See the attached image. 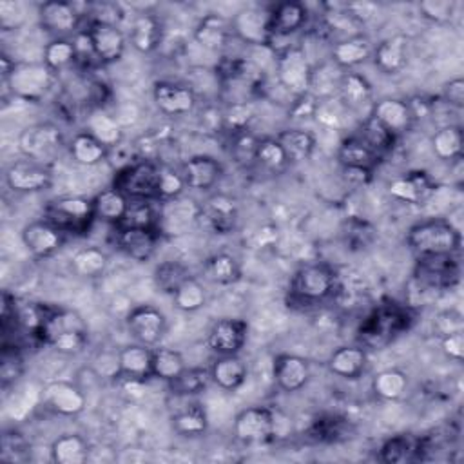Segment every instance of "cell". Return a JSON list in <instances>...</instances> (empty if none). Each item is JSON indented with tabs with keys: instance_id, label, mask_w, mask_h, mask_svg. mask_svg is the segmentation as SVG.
Segmentation results:
<instances>
[{
	"instance_id": "cell-1",
	"label": "cell",
	"mask_w": 464,
	"mask_h": 464,
	"mask_svg": "<svg viewBox=\"0 0 464 464\" xmlns=\"http://www.w3.org/2000/svg\"><path fill=\"white\" fill-rule=\"evenodd\" d=\"M406 243L417 257L453 256L460 250V232L448 219L431 218L410 227Z\"/></svg>"
},
{
	"instance_id": "cell-2",
	"label": "cell",
	"mask_w": 464,
	"mask_h": 464,
	"mask_svg": "<svg viewBox=\"0 0 464 464\" xmlns=\"http://www.w3.org/2000/svg\"><path fill=\"white\" fill-rule=\"evenodd\" d=\"M38 335L45 344L63 355L80 353L89 341L83 319L72 310H47Z\"/></svg>"
},
{
	"instance_id": "cell-3",
	"label": "cell",
	"mask_w": 464,
	"mask_h": 464,
	"mask_svg": "<svg viewBox=\"0 0 464 464\" xmlns=\"http://www.w3.org/2000/svg\"><path fill=\"white\" fill-rule=\"evenodd\" d=\"M54 72L44 62H16L5 80L9 92L24 102H40L53 85Z\"/></svg>"
},
{
	"instance_id": "cell-4",
	"label": "cell",
	"mask_w": 464,
	"mask_h": 464,
	"mask_svg": "<svg viewBox=\"0 0 464 464\" xmlns=\"http://www.w3.org/2000/svg\"><path fill=\"white\" fill-rule=\"evenodd\" d=\"M312 71L314 69L303 47L288 45L277 53V58H276L277 83L290 96L299 98L310 92Z\"/></svg>"
},
{
	"instance_id": "cell-5",
	"label": "cell",
	"mask_w": 464,
	"mask_h": 464,
	"mask_svg": "<svg viewBox=\"0 0 464 464\" xmlns=\"http://www.w3.org/2000/svg\"><path fill=\"white\" fill-rule=\"evenodd\" d=\"M335 290V272L324 263H306L299 266L290 281V294L301 303H317Z\"/></svg>"
},
{
	"instance_id": "cell-6",
	"label": "cell",
	"mask_w": 464,
	"mask_h": 464,
	"mask_svg": "<svg viewBox=\"0 0 464 464\" xmlns=\"http://www.w3.org/2000/svg\"><path fill=\"white\" fill-rule=\"evenodd\" d=\"M56 228L65 232H87L94 218L92 199L82 196H63L45 207V218Z\"/></svg>"
},
{
	"instance_id": "cell-7",
	"label": "cell",
	"mask_w": 464,
	"mask_h": 464,
	"mask_svg": "<svg viewBox=\"0 0 464 464\" xmlns=\"http://www.w3.org/2000/svg\"><path fill=\"white\" fill-rule=\"evenodd\" d=\"M158 174L160 165L150 160H141L130 165H125L118 170L114 185L129 199H149L156 201L158 198Z\"/></svg>"
},
{
	"instance_id": "cell-8",
	"label": "cell",
	"mask_w": 464,
	"mask_h": 464,
	"mask_svg": "<svg viewBox=\"0 0 464 464\" xmlns=\"http://www.w3.org/2000/svg\"><path fill=\"white\" fill-rule=\"evenodd\" d=\"M237 203L228 194H212L201 205L196 207V221L201 228L208 230L210 234H230L237 227Z\"/></svg>"
},
{
	"instance_id": "cell-9",
	"label": "cell",
	"mask_w": 464,
	"mask_h": 464,
	"mask_svg": "<svg viewBox=\"0 0 464 464\" xmlns=\"http://www.w3.org/2000/svg\"><path fill=\"white\" fill-rule=\"evenodd\" d=\"M63 147V134L54 123L44 121L25 127L18 136L20 152L33 161L44 163Z\"/></svg>"
},
{
	"instance_id": "cell-10",
	"label": "cell",
	"mask_w": 464,
	"mask_h": 464,
	"mask_svg": "<svg viewBox=\"0 0 464 464\" xmlns=\"http://www.w3.org/2000/svg\"><path fill=\"white\" fill-rule=\"evenodd\" d=\"M276 433V415L265 406H250L241 410L234 419V435L246 444L266 442Z\"/></svg>"
},
{
	"instance_id": "cell-11",
	"label": "cell",
	"mask_w": 464,
	"mask_h": 464,
	"mask_svg": "<svg viewBox=\"0 0 464 464\" xmlns=\"http://www.w3.org/2000/svg\"><path fill=\"white\" fill-rule=\"evenodd\" d=\"M129 334L145 346H154L160 343V339L165 334L167 328V319L165 315L150 306V304H140L130 308L125 319Z\"/></svg>"
},
{
	"instance_id": "cell-12",
	"label": "cell",
	"mask_w": 464,
	"mask_h": 464,
	"mask_svg": "<svg viewBox=\"0 0 464 464\" xmlns=\"http://www.w3.org/2000/svg\"><path fill=\"white\" fill-rule=\"evenodd\" d=\"M152 100L158 111L165 116H183L192 112L196 107L194 91L185 83L170 80H160L154 83Z\"/></svg>"
},
{
	"instance_id": "cell-13",
	"label": "cell",
	"mask_w": 464,
	"mask_h": 464,
	"mask_svg": "<svg viewBox=\"0 0 464 464\" xmlns=\"http://www.w3.org/2000/svg\"><path fill=\"white\" fill-rule=\"evenodd\" d=\"M96 60L102 63H114L123 56L127 40L121 29L109 20H92L87 27Z\"/></svg>"
},
{
	"instance_id": "cell-14",
	"label": "cell",
	"mask_w": 464,
	"mask_h": 464,
	"mask_svg": "<svg viewBox=\"0 0 464 464\" xmlns=\"http://www.w3.org/2000/svg\"><path fill=\"white\" fill-rule=\"evenodd\" d=\"M248 326L243 319H218L207 335L208 348L218 355H236L245 346Z\"/></svg>"
},
{
	"instance_id": "cell-15",
	"label": "cell",
	"mask_w": 464,
	"mask_h": 464,
	"mask_svg": "<svg viewBox=\"0 0 464 464\" xmlns=\"http://www.w3.org/2000/svg\"><path fill=\"white\" fill-rule=\"evenodd\" d=\"M51 170L33 160H20L9 165L5 172V183L14 192H38L51 185Z\"/></svg>"
},
{
	"instance_id": "cell-16",
	"label": "cell",
	"mask_w": 464,
	"mask_h": 464,
	"mask_svg": "<svg viewBox=\"0 0 464 464\" xmlns=\"http://www.w3.org/2000/svg\"><path fill=\"white\" fill-rule=\"evenodd\" d=\"M272 377L279 390L299 392L310 379V362L297 353H277L272 361Z\"/></svg>"
},
{
	"instance_id": "cell-17",
	"label": "cell",
	"mask_w": 464,
	"mask_h": 464,
	"mask_svg": "<svg viewBox=\"0 0 464 464\" xmlns=\"http://www.w3.org/2000/svg\"><path fill=\"white\" fill-rule=\"evenodd\" d=\"M22 243L38 259L51 257L63 245V232L47 219L31 221L22 228Z\"/></svg>"
},
{
	"instance_id": "cell-18",
	"label": "cell",
	"mask_w": 464,
	"mask_h": 464,
	"mask_svg": "<svg viewBox=\"0 0 464 464\" xmlns=\"http://www.w3.org/2000/svg\"><path fill=\"white\" fill-rule=\"evenodd\" d=\"M232 33L248 45H270V11L246 7L232 18Z\"/></svg>"
},
{
	"instance_id": "cell-19",
	"label": "cell",
	"mask_w": 464,
	"mask_h": 464,
	"mask_svg": "<svg viewBox=\"0 0 464 464\" xmlns=\"http://www.w3.org/2000/svg\"><path fill=\"white\" fill-rule=\"evenodd\" d=\"M44 404L63 417H74L85 408V393L72 382L53 381L42 390Z\"/></svg>"
},
{
	"instance_id": "cell-20",
	"label": "cell",
	"mask_w": 464,
	"mask_h": 464,
	"mask_svg": "<svg viewBox=\"0 0 464 464\" xmlns=\"http://www.w3.org/2000/svg\"><path fill=\"white\" fill-rule=\"evenodd\" d=\"M40 24L49 33L58 34V38H65V34H76L80 29V13L76 11V5L71 2L62 0H51L44 2L38 11Z\"/></svg>"
},
{
	"instance_id": "cell-21",
	"label": "cell",
	"mask_w": 464,
	"mask_h": 464,
	"mask_svg": "<svg viewBox=\"0 0 464 464\" xmlns=\"http://www.w3.org/2000/svg\"><path fill=\"white\" fill-rule=\"evenodd\" d=\"M116 243L129 256L138 263L149 261L158 246L160 232L158 228H136V227H116Z\"/></svg>"
},
{
	"instance_id": "cell-22",
	"label": "cell",
	"mask_w": 464,
	"mask_h": 464,
	"mask_svg": "<svg viewBox=\"0 0 464 464\" xmlns=\"http://www.w3.org/2000/svg\"><path fill=\"white\" fill-rule=\"evenodd\" d=\"M223 167L221 163L207 154H198L188 158L181 167V176L185 179L187 188L192 190H210L221 178Z\"/></svg>"
},
{
	"instance_id": "cell-23",
	"label": "cell",
	"mask_w": 464,
	"mask_h": 464,
	"mask_svg": "<svg viewBox=\"0 0 464 464\" xmlns=\"http://www.w3.org/2000/svg\"><path fill=\"white\" fill-rule=\"evenodd\" d=\"M370 116L395 136L408 130L415 120L410 102L399 98H382L372 103Z\"/></svg>"
},
{
	"instance_id": "cell-24",
	"label": "cell",
	"mask_w": 464,
	"mask_h": 464,
	"mask_svg": "<svg viewBox=\"0 0 464 464\" xmlns=\"http://www.w3.org/2000/svg\"><path fill=\"white\" fill-rule=\"evenodd\" d=\"M417 279L430 288H446L459 281V265L453 256L419 257Z\"/></svg>"
},
{
	"instance_id": "cell-25",
	"label": "cell",
	"mask_w": 464,
	"mask_h": 464,
	"mask_svg": "<svg viewBox=\"0 0 464 464\" xmlns=\"http://www.w3.org/2000/svg\"><path fill=\"white\" fill-rule=\"evenodd\" d=\"M308 11L301 2H281L270 11V44L276 38H288L304 27Z\"/></svg>"
},
{
	"instance_id": "cell-26",
	"label": "cell",
	"mask_w": 464,
	"mask_h": 464,
	"mask_svg": "<svg viewBox=\"0 0 464 464\" xmlns=\"http://www.w3.org/2000/svg\"><path fill=\"white\" fill-rule=\"evenodd\" d=\"M381 154H377L368 143H364L357 134L344 138L337 150V160L344 170H357L372 174L379 163Z\"/></svg>"
},
{
	"instance_id": "cell-27",
	"label": "cell",
	"mask_w": 464,
	"mask_h": 464,
	"mask_svg": "<svg viewBox=\"0 0 464 464\" xmlns=\"http://www.w3.org/2000/svg\"><path fill=\"white\" fill-rule=\"evenodd\" d=\"M433 190H435L433 181L426 172H420V170H413L404 176H399L388 187V192L395 199L410 205H422L424 201L430 199Z\"/></svg>"
},
{
	"instance_id": "cell-28",
	"label": "cell",
	"mask_w": 464,
	"mask_h": 464,
	"mask_svg": "<svg viewBox=\"0 0 464 464\" xmlns=\"http://www.w3.org/2000/svg\"><path fill=\"white\" fill-rule=\"evenodd\" d=\"M232 34V24L214 13L205 14L194 29V40L212 53H221L223 49H227Z\"/></svg>"
},
{
	"instance_id": "cell-29",
	"label": "cell",
	"mask_w": 464,
	"mask_h": 464,
	"mask_svg": "<svg viewBox=\"0 0 464 464\" xmlns=\"http://www.w3.org/2000/svg\"><path fill=\"white\" fill-rule=\"evenodd\" d=\"M410 40L402 34L390 36L382 40L372 53L375 67L382 74H397L406 67Z\"/></svg>"
},
{
	"instance_id": "cell-30",
	"label": "cell",
	"mask_w": 464,
	"mask_h": 464,
	"mask_svg": "<svg viewBox=\"0 0 464 464\" xmlns=\"http://www.w3.org/2000/svg\"><path fill=\"white\" fill-rule=\"evenodd\" d=\"M368 364V353L362 346L355 344H346L339 346L337 350L332 352L328 359V370L346 381L359 379Z\"/></svg>"
},
{
	"instance_id": "cell-31",
	"label": "cell",
	"mask_w": 464,
	"mask_h": 464,
	"mask_svg": "<svg viewBox=\"0 0 464 464\" xmlns=\"http://www.w3.org/2000/svg\"><path fill=\"white\" fill-rule=\"evenodd\" d=\"M210 379L214 384H218L225 392H236L243 386L248 375V368L245 361L236 355H218V359L212 362Z\"/></svg>"
},
{
	"instance_id": "cell-32",
	"label": "cell",
	"mask_w": 464,
	"mask_h": 464,
	"mask_svg": "<svg viewBox=\"0 0 464 464\" xmlns=\"http://www.w3.org/2000/svg\"><path fill=\"white\" fill-rule=\"evenodd\" d=\"M373 49L366 36L353 34L346 36L332 45V62L339 69H352L359 63H364L372 56Z\"/></svg>"
},
{
	"instance_id": "cell-33",
	"label": "cell",
	"mask_w": 464,
	"mask_h": 464,
	"mask_svg": "<svg viewBox=\"0 0 464 464\" xmlns=\"http://www.w3.org/2000/svg\"><path fill=\"white\" fill-rule=\"evenodd\" d=\"M337 91L346 111H361L372 103V83L359 72H343Z\"/></svg>"
},
{
	"instance_id": "cell-34",
	"label": "cell",
	"mask_w": 464,
	"mask_h": 464,
	"mask_svg": "<svg viewBox=\"0 0 464 464\" xmlns=\"http://www.w3.org/2000/svg\"><path fill=\"white\" fill-rule=\"evenodd\" d=\"M163 29L154 14H138L130 25V44L136 51L149 54L161 45Z\"/></svg>"
},
{
	"instance_id": "cell-35",
	"label": "cell",
	"mask_w": 464,
	"mask_h": 464,
	"mask_svg": "<svg viewBox=\"0 0 464 464\" xmlns=\"http://www.w3.org/2000/svg\"><path fill=\"white\" fill-rule=\"evenodd\" d=\"M129 203L130 199L123 192H120L116 187L103 188L92 198L94 218L118 227L127 214Z\"/></svg>"
},
{
	"instance_id": "cell-36",
	"label": "cell",
	"mask_w": 464,
	"mask_h": 464,
	"mask_svg": "<svg viewBox=\"0 0 464 464\" xmlns=\"http://www.w3.org/2000/svg\"><path fill=\"white\" fill-rule=\"evenodd\" d=\"M85 130L91 136H94L107 149L118 147L123 138L121 123L118 121V118L109 114L103 109H94L89 112L87 120H85Z\"/></svg>"
},
{
	"instance_id": "cell-37",
	"label": "cell",
	"mask_w": 464,
	"mask_h": 464,
	"mask_svg": "<svg viewBox=\"0 0 464 464\" xmlns=\"http://www.w3.org/2000/svg\"><path fill=\"white\" fill-rule=\"evenodd\" d=\"M118 362H120V375L145 381L147 377H150L152 350L140 343L129 344L118 352Z\"/></svg>"
},
{
	"instance_id": "cell-38",
	"label": "cell",
	"mask_w": 464,
	"mask_h": 464,
	"mask_svg": "<svg viewBox=\"0 0 464 464\" xmlns=\"http://www.w3.org/2000/svg\"><path fill=\"white\" fill-rule=\"evenodd\" d=\"M276 140L283 147L288 163H301L308 160L315 150V136L310 130L299 127L281 130Z\"/></svg>"
},
{
	"instance_id": "cell-39",
	"label": "cell",
	"mask_w": 464,
	"mask_h": 464,
	"mask_svg": "<svg viewBox=\"0 0 464 464\" xmlns=\"http://www.w3.org/2000/svg\"><path fill=\"white\" fill-rule=\"evenodd\" d=\"M205 277L214 283V285H221V286H228L234 285L241 279V266L239 261L227 252H218L212 254L203 266Z\"/></svg>"
},
{
	"instance_id": "cell-40",
	"label": "cell",
	"mask_w": 464,
	"mask_h": 464,
	"mask_svg": "<svg viewBox=\"0 0 464 464\" xmlns=\"http://www.w3.org/2000/svg\"><path fill=\"white\" fill-rule=\"evenodd\" d=\"M89 457V446L78 433H63L51 444V459L56 464H83Z\"/></svg>"
},
{
	"instance_id": "cell-41",
	"label": "cell",
	"mask_w": 464,
	"mask_h": 464,
	"mask_svg": "<svg viewBox=\"0 0 464 464\" xmlns=\"http://www.w3.org/2000/svg\"><path fill=\"white\" fill-rule=\"evenodd\" d=\"M172 430L181 437H199L207 431L208 420L201 404L190 402L170 415Z\"/></svg>"
},
{
	"instance_id": "cell-42",
	"label": "cell",
	"mask_w": 464,
	"mask_h": 464,
	"mask_svg": "<svg viewBox=\"0 0 464 464\" xmlns=\"http://www.w3.org/2000/svg\"><path fill=\"white\" fill-rule=\"evenodd\" d=\"M107 147L102 145L94 136H91L87 130L78 132L72 136L71 143H69V152L72 156V160L80 165H98L100 161H103L107 158Z\"/></svg>"
},
{
	"instance_id": "cell-43",
	"label": "cell",
	"mask_w": 464,
	"mask_h": 464,
	"mask_svg": "<svg viewBox=\"0 0 464 464\" xmlns=\"http://www.w3.org/2000/svg\"><path fill=\"white\" fill-rule=\"evenodd\" d=\"M431 149L442 161L460 160L462 154V129L459 125H442L431 136Z\"/></svg>"
},
{
	"instance_id": "cell-44",
	"label": "cell",
	"mask_w": 464,
	"mask_h": 464,
	"mask_svg": "<svg viewBox=\"0 0 464 464\" xmlns=\"http://www.w3.org/2000/svg\"><path fill=\"white\" fill-rule=\"evenodd\" d=\"M107 265H109V257L98 246H83V248L76 250L71 257V266H72L74 274L80 277H85V279L102 276L105 272Z\"/></svg>"
},
{
	"instance_id": "cell-45",
	"label": "cell",
	"mask_w": 464,
	"mask_h": 464,
	"mask_svg": "<svg viewBox=\"0 0 464 464\" xmlns=\"http://www.w3.org/2000/svg\"><path fill=\"white\" fill-rule=\"evenodd\" d=\"M187 368L183 355L178 350L172 348H154L152 350V366H150V377H156L160 381L170 382L176 379L183 370Z\"/></svg>"
},
{
	"instance_id": "cell-46",
	"label": "cell",
	"mask_w": 464,
	"mask_h": 464,
	"mask_svg": "<svg viewBox=\"0 0 464 464\" xmlns=\"http://www.w3.org/2000/svg\"><path fill=\"white\" fill-rule=\"evenodd\" d=\"M372 390L382 401H397L408 390V377L397 368H386L372 379Z\"/></svg>"
},
{
	"instance_id": "cell-47",
	"label": "cell",
	"mask_w": 464,
	"mask_h": 464,
	"mask_svg": "<svg viewBox=\"0 0 464 464\" xmlns=\"http://www.w3.org/2000/svg\"><path fill=\"white\" fill-rule=\"evenodd\" d=\"M210 381V370L199 366H187L176 379H172L167 384L174 395L190 397L201 393Z\"/></svg>"
},
{
	"instance_id": "cell-48",
	"label": "cell",
	"mask_w": 464,
	"mask_h": 464,
	"mask_svg": "<svg viewBox=\"0 0 464 464\" xmlns=\"http://www.w3.org/2000/svg\"><path fill=\"white\" fill-rule=\"evenodd\" d=\"M78 60L72 40L54 38L44 47V63L53 71H63Z\"/></svg>"
},
{
	"instance_id": "cell-49",
	"label": "cell",
	"mask_w": 464,
	"mask_h": 464,
	"mask_svg": "<svg viewBox=\"0 0 464 464\" xmlns=\"http://www.w3.org/2000/svg\"><path fill=\"white\" fill-rule=\"evenodd\" d=\"M160 212L149 199H130L127 214L118 227H136V228H158Z\"/></svg>"
},
{
	"instance_id": "cell-50",
	"label": "cell",
	"mask_w": 464,
	"mask_h": 464,
	"mask_svg": "<svg viewBox=\"0 0 464 464\" xmlns=\"http://www.w3.org/2000/svg\"><path fill=\"white\" fill-rule=\"evenodd\" d=\"M256 163L270 172H283L290 163L276 138H259L256 147Z\"/></svg>"
},
{
	"instance_id": "cell-51",
	"label": "cell",
	"mask_w": 464,
	"mask_h": 464,
	"mask_svg": "<svg viewBox=\"0 0 464 464\" xmlns=\"http://www.w3.org/2000/svg\"><path fill=\"white\" fill-rule=\"evenodd\" d=\"M172 299H174V306L178 310L196 312L205 304L207 294H205L203 285L196 277L190 276L178 286V290L172 294Z\"/></svg>"
},
{
	"instance_id": "cell-52",
	"label": "cell",
	"mask_w": 464,
	"mask_h": 464,
	"mask_svg": "<svg viewBox=\"0 0 464 464\" xmlns=\"http://www.w3.org/2000/svg\"><path fill=\"white\" fill-rule=\"evenodd\" d=\"M252 118H254V105L246 100H237V102H232L221 112V127L232 132V136H236L248 129Z\"/></svg>"
},
{
	"instance_id": "cell-53",
	"label": "cell",
	"mask_w": 464,
	"mask_h": 464,
	"mask_svg": "<svg viewBox=\"0 0 464 464\" xmlns=\"http://www.w3.org/2000/svg\"><path fill=\"white\" fill-rule=\"evenodd\" d=\"M357 136L368 143L377 154H384L386 150H390L393 147L395 141V134H392L386 127H382L377 120H373L372 116H368L362 125L361 130L357 132Z\"/></svg>"
},
{
	"instance_id": "cell-54",
	"label": "cell",
	"mask_w": 464,
	"mask_h": 464,
	"mask_svg": "<svg viewBox=\"0 0 464 464\" xmlns=\"http://www.w3.org/2000/svg\"><path fill=\"white\" fill-rule=\"evenodd\" d=\"M190 277L188 270L185 265H181L179 261H163L156 266L154 270V283L156 286L165 292V294H174L178 290V286Z\"/></svg>"
},
{
	"instance_id": "cell-55",
	"label": "cell",
	"mask_w": 464,
	"mask_h": 464,
	"mask_svg": "<svg viewBox=\"0 0 464 464\" xmlns=\"http://www.w3.org/2000/svg\"><path fill=\"white\" fill-rule=\"evenodd\" d=\"M187 188L185 179L181 172L169 165H160V174H158V198L161 201H172L181 196V192Z\"/></svg>"
},
{
	"instance_id": "cell-56",
	"label": "cell",
	"mask_w": 464,
	"mask_h": 464,
	"mask_svg": "<svg viewBox=\"0 0 464 464\" xmlns=\"http://www.w3.org/2000/svg\"><path fill=\"white\" fill-rule=\"evenodd\" d=\"M413 451H415V446L408 437H404V435L392 437L381 448V460H384L388 464L406 462L411 459Z\"/></svg>"
},
{
	"instance_id": "cell-57",
	"label": "cell",
	"mask_w": 464,
	"mask_h": 464,
	"mask_svg": "<svg viewBox=\"0 0 464 464\" xmlns=\"http://www.w3.org/2000/svg\"><path fill=\"white\" fill-rule=\"evenodd\" d=\"M257 141H259V138H256L248 130H245L241 134H236L234 136V150H232V154L236 156V161H239V163L256 161Z\"/></svg>"
},
{
	"instance_id": "cell-58",
	"label": "cell",
	"mask_w": 464,
	"mask_h": 464,
	"mask_svg": "<svg viewBox=\"0 0 464 464\" xmlns=\"http://www.w3.org/2000/svg\"><path fill=\"white\" fill-rule=\"evenodd\" d=\"M424 18L431 22H448L453 13V2L450 0H424L419 4Z\"/></svg>"
},
{
	"instance_id": "cell-59",
	"label": "cell",
	"mask_w": 464,
	"mask_h": 464,
	"mask_svg": "<svg viewBox=\"0 0 464 464\" xmlns=\"http://www.w3.org/2000/svg\"><path fill=\"white\" fill-rule=\"evenodd\" d=\"M343 112H346L344 105L341 103V100H324V102H317L315 112L314 116H317V120H321L326 125H337L339 120L343 118Z\"/></svg>"
},
{
	"instance_id": "cell-60",
	"label": "cell",
	"mask_w": 464,
	"mask_h": 464,
	"mask_svg": "<svg viewBox=\"0 0 464 464\" xmlns=\"http://www.w3.org/2000/svg\"><path fill=\"white\" fill-rule=\"evenodd\" d=\"M440 348L444 355L455 362L464 359V332H453L440 337Z\"/></svg>"
},
{
	"instance_id": "cell-61",
	"label": "cell",
	"mask_w": 464,
	"mask_h": 464,
	"mask_svg": "<svg viewBox=\"0 0 464 464\" xmlns=\"http://www.w3.org/2000/svg\"><path fill=\"white\" fill-rule=\"evenodd\" d=\"M435 328L442 335L462 330V315L457 310H444L435 317Z\"/></svg>"
},
{
	"instance_id": "cell-62",
	"label": "cell",
	"mask_w": 464,
	"mask_h": 464,
	"mask_svg": "<svg viewBox=\"0 0 464 464\" xmlns=\"http://www.w3.org/2000/svg\"><path fill=\"white\" fill-rule=\"evenodd\" d=\"M442 98L451 107L460 109L464 105V80L457 76V78H451L448 83H444Z\"/></svg>"
},
{
	"instance_id": "cell-63",
	"label": "cell",
	"mask_w": 464,
	"mask_h": 464,
	"mask_svg": "<svg viewBox=\"0 0 464 464\" xmlns=\"http://www.w3.org/2000/svg\"><path fill=\"white\" fill-rule=\"evenodd\" d=\"M22 373V362L20 359L14 355V353H7L4 352V357H2V368H0V375H2V384L7 386L9 382L16 381L18 375Z\"/></svg>"
}]
</instances>
